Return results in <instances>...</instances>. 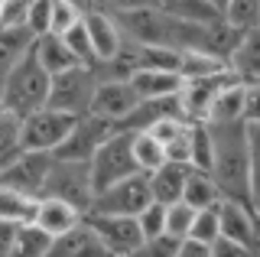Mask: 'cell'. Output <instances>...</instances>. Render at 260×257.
Masks as SVG:
<instances>
[{"label": "cell", "instance_id": "6da1fadb", "mask_svg": "<svg viewBox=\"0 0 260 257\" xmlns=\"http://www.w3.org/2000/svg\"><path fill=\"white\" fill-rule=\"evenodd\" d=\"M211 143H215V159H211V179L218 182L224 199L247 205L250 192V147H247V131L244 120L238 124H208Z\"/></svg>", "mask_w": 260, "mask_h": 257}, {"label": "cell", "instance_id": "7a4b0ae2", "mask_svg": "<svg viewBox=\"0 0 260 257\" xmlns=\"http://www.w3.org/2000/svg\"><path fill=\"white\" fill-rule=\"evenodd\" d=\"M49 85H52V75L39 66L36 49L29 46V52L4 75V108L13 111L16 117L36 114L46 108Z\"/></svg>", "mask_w": 260, "mask_h": 257}, {"label": "cell", "instance_id": "3957f363", "mask_svg": "<svg viewBox=\"0 0 260 257\" xmlns=\"http://www.w3.org/2000/svg\"><path fill=\"white\" fill-rule=\"evenodd\" d=\"M140 173L134 159V134H124V131H114L108 143L94 153L91 159V186H94V196L117 182L130 179V176Z\"/></svg>", "mask_w": 260, "mask_h": 257}, {"label": "cell", "instance_id": "277c9868", "mask_svg": "<svg viewBox=\"0 0 260 257\" xmlns=\"http://www.w3.org/2000/svg\"><path fill=\"white\" fill-rule=\"evenodd\" d=\"M94 88H98L94 69L75 66V69H69V72H62V75L52 78L46 108L62 111V114H69V117H85V114H91Z\"/></svg>", "mask_w": 260, "mask_h": 257}, {"label": "cell", "instance_id": "5b68a950", "mask_svg": "<svg viewBox=\"0 0 260 257\" xmlns=\"http://www.w3.org/2000/svg\"><path fill=\"white\" fill-rule=\"evenodd\" d=\"M43 199H62L75 205L81 215L94 202V186H91V163H72V159H55L46 179Z\"/></svg>", "mask_w": 260, "mask_h": 257}, {"label": "cell", "instance_id": "8992f818", "mask_svg": "<svg viewBox=\"0 0 260 257\" xmlns=\"http://www.w3.org/2000/svg\"><path fill=\"white\" fill-rule=\"evenodd\" d=\"M52 163H55V153L20 150L13 159L0 163V186L20 192V196H29V199H43Z\"/></svg>", "mask_w": 260, "mask_h": 257}, {"label": "cell", "instance_id": "52a82bcc", "mask_svg": "<svg viewBox=\"0 0 260 257\" xmlns=\"http://www.w3.org/2000/svg\"><path fill=\"white\" fill-rule=\"evenodd\" d=\"M150 202H153L150 176L137 173V176H130V179L117 182V186L98 192L91 208H88V215H130V218H137Z\"/></svg>", "mask_w": 260, "mask_h": 257}, {"label": "cell", "instance_id": "ba28073f", "mask_svg": "<svg viewBox=\"0 0 260 257\" xmlns=\"http://www.w3.org/2000/svg\"><path fill=\"white\" fill-rule=\"evenodd\" d=\"M78 117H69L62 111L43 108L36 114L23 117V150H36V153H55L65 143L69 131L75 127Z\"/></svg>", "mask_w": 260, "mask_h": 257}, {"label": "cell", "instance_id": "9c48e42d", "mask_svg": "<svg viewBox=\"0 0 260 257\" xmlns=\"http://www.w3.org/2000/svg\"><path fill=\"white\" fill-rule=\"evenodd\" d=\"M114 134V124L94 117V114H85L75 120V127L69 131V137L59 150H55V159H72V163H91L94 153L108 143V137Z\"/></svg>", "mask_w": 260, "mask_h": 257}, {"label": "cell", "instance_id": "30bf717a", "mask_svg": "<svg viewBox=\"0 0 260 257\" xmlns=\"http://www.w3.org/2000/svg\"><path fill=\"white\" fill-rule=\"evenodd\" d=\"M85 221L94 228V235L101 238L111 257H130L146 241L137 218L130 215H85Z\"/></svg>", "mask_w": 260, "mask_h": 257}, {"label": "cell", "instance_id": "8fae6325", "mask_svg": "<svg viewBox=\"0 0 260 257\" xmlns=\"http://www.w3.org/2000/svg\"><path fill=\"white\" fill-rule=\"evenodd\" d=\"M234 82L231 72H218V75H208V78H195V82H182V91H179V98H182V114L189 124H205L208 120V111L211 104H215L218 91Z\"/></svg>", "mask_w": 260, "mask_h": 257}, {"label": "cell", "instance_id": "7c38bea8", "mask_svg": "<svg viewBox=\"0 0 260 257\" xmlns=\"http://www.w3.org/2000/svg\"><path fill=\"white\" fill-rule=\"evenodd\" d=\"M218 224H221V238L247 247V251H257V244H260V221H257V215L250 212V205L221 199V202H218Z\"/></svg>", "mask_w": 260, "mask_h": 257}, {"label": "cell", "instance_id": "4fadbf2b", "mask_svg": "<svg viewBox=\"0 0 260 257\" xmlns=\"http://www.w3.org/2000/svg\"><path fill=\"white\" fill-rule=\"evenodd\" d=\"M137 104H140V98H137V91L130 88V82H98L91 114L117 127L130 117V111H134Z\"/></svg>", "mask_w": 260, "mask_h": 257}, {"label": "cell", "instance_id": "5bb4252c", "mask_svg": "<svg viewBox=\"0 0 260 257\" xmlns=\"http://www.w3.org/2000/svg\"><path fill=\"white\" fill-rule=\"evenodd\" d=\"M85 26H88V36H91L98 66H101V62H111L114 55L120 52V46H124V36H120L114 17L104 13V10H91V13H85Z\"/></svg>", "mask_w": 260, "mask_h": 257}, {"label": "cell", "instance_id": "9a60e30c", "mask_svg": "<svg viewBox=\"0 0 260 257\" xmlns=\"http://www.w3.org/2000/svg\"><path fill=\"white\" fill-rule=\"evenodd\" d=\"M228 72H231L241 85L260 82V26L241 33L231 59H228Z\"/></svg>", "mask_w": 260, "mask_h": 257}, {"label": "cell", "instance_id": "2e32d148", "mask_svg": "<svg viewBox=\"0 0 260 257\" xmlns=\"http://www.w3.org/2000/svg\"><path fill=\"white\" fill-rule=\"evenodd\" d=\"M49 257H111L108 247L101 244V238L94 235V228L88 221H81L78 228H72L69 235H59L52 241Z\"/></svg>", "mask_w": 260, "mask_h": 257}, {"label": "cell", "instance_id": "e0dca14e", "mask_svg": "<svg viewBox=\"0 0 260 257\" xmlns=\"http://www.w3.org/2000/svg\"><path fill=\"white\" fill-rule=\"evenodd\" d=\"M189 173L192 166L185 163H162L156 173H150V192H153V202L159 205H176L182 202V189L189 182Z\"/></svg>", "mask_w": 260, "mask_h": 257}, {"label": "cell", "instance_id": "ac0fdd59", "mask_svg": "<svg viewBox=\"0 0 260 257\" xmlns=\"http://www.w3.org/2000/svg\"><path fill=\"white\" fill-rule=\"evenodd\" d=\"M85 221V215L78 212L75 205L62 202V199H39V208H36V224L43 231H49L52 238L59 235H69L72 228Z\"/></svg>", "mask_w": 260, "mask_h": 257}, {"label": "cell", "instance_id": "d6986e66", "mask_svg": "<svg viewBox=\"0 0 260 257\" xmlns=\"http://www.w3.org/2000/svg\"><path fill=\"white\" fill-rule=\"evenodd\" d=\"M32 49H36L39 66H43L52 78L78 66V59L72 55V49L65 46V39H62V36H52V33H49V36H39L36 43H32Z\"/></svg>", "mask_w": 260, "mask_h": 257}, {"label": "cell", "instance_id": "ffe728a7", "mask_svg": "<svg viewBox=\"0 0 260 257\" xmlns=\"http://www.w3.org/2000/svg\"><path fill=\"white\" fill-rule=\"evenodd\" d=\"M130 88L137 91L140 101H153V98H169V94L182 91V78L173 72H137L127 78Z\"/></svg>", "mask_w": 260, "mask_h": 257}, {"label": "cell", "instance_id": "44dd1931", "mask_svg": "<svg viewBox=\"0 0 260 257\" xmlns=\"http://www.w3.org/2000/svg\"><path fill=\"white\" fill-rule=\"evenodd\" d=\"M238 120H244V85L234 78L218 91L205 124H238Z\"/></svg>", "mask_w": 260, "mask_h": 257}, {"label": "cell", "instance_id": "7402d4cb", "mask_svg": "<svg viewBox=\"0 0 260 257\" xmlns=\"http://www.w3.org/2000/svg\"><path fill=\"white\" fill-rule=\"evenodd\" d=\"M130 46H134L137 72H173V75H179V62H182V52L179 49H166V46H137V43H130Z\"/></svg>", "mask_w": 260, "mask_h": 257}, {"label": "cell", "instance_id": "603a6c76", "mask_svg": "<svg viewBox=\"0 0 260 257\" xmlns=\"http://www.w3.org/2000/svg\"><path fill=\"white\" fill-rule=\"evenodd\" d=\"M159 10L169 13L173 20L195 23V26H211V23L221 20L208 0H159Z\"/></svg>", "mask_w": 260, "mask_h": 257}, {"label": "cell", "instance_id": "cb8c5ba5", "mask_svg": "<svg viewBox=\"0 0 260 257\" xmlns=\"http://www.w3.org/2000/svg\"><path fill=\"white\" fill-rule=\"evenodd\" d=\"M221 199L224 196H221V189H218V182L211 179V173H199V170L189 173V182H185V189H182V202L185 205H192L195 212H199V208L218 205Z\"/></svg>", "mask_w": 260, "mask_h": 257}, {"label": "cell", "instance_id": "d4e9b609", "mask_svg": "<svg viewBox=\"0 0 260 257\" xmlns=\"http://www.w3.org/2000/svg\"><path fill=\"white\" fill-rule=\"evenodd\" d=\"M36 43V36L29 33L26 26H16V29H0V78L10 72L23 55L29 52V46Z\"/></svg>", "mask_w": 260, "mask_h": 257}, {"label": "cell", "instance_id": "484cf974", "mask_svg": "<svg viewBox=\"0 0 260 257\" xmlns=\"http://www.w3.org/2000/svg\"><path fill=\"white\" fill-rule=\"evenodd\" d=\"M36 208H39V199L20 196V192L0 186V221L29 224V221H36Z\"/></svg>", "mask_w": 260, "mask_h": 257}, {"label": "cell", "instance_id": "4316f807", "mask_svg": "<svg viewBox=\"0 0 260 257\" xmlns=\"http://www.w3.org/2000/svg\"><path fill=\"white\" fill-rule=\"evenodd\" d=\"M52 235L43 231L36 221L29 224H20V231H16V244H13V257H49L52 251Z\"/></svg>", "mask_w": 260, "mask_h": 257}, {"label": "cell", "instance_id": "83f0119b", "mask_svg": "<svg viewBox=\"0 0 260 257\" xmlns=\"http://www.w3.org/2000/svg\"><path fill=\"white\" fill-rule=\"evenodd\" d=\"M134 159H137V166H140V173L150 176L166 163V147H162L153 134H134Z\"/></svg>", "mask_w": 260, "mask_h": 257}, {"label": "cell", "instance_id": "f1b7e54d", "mask_svg": "<svg viewBox=\"0 0 260 257\" xmlns=\"http://www.w3.org/2000/svg\"><path fill=\"white\" fill-rule=\"evenodd\" d=\"M228 66L221 59H215V55L208 52H182V62H179V78L182 82H195V78H208V75H218V72H224Z\"/></svg>", "mask_w": 260, "mask_h": 257}, {"label": "cell", "instance_id": "f546056e", "mask_svg": "<svg viewBox=\"0 0 260 257\" xmlns=\"http://www.w3.org/2000/svg\"><path fill=\"white\" fill-rule=\"evenodd\" d=\"M23 150V117L0 108V163L13 159Z\"/></svg>", "mask_w": 260, "mask_h": 257}, {"label": "cell", "instance_id": "4dcf8cb0", "mask_svg": "<svg viewBox=\"0 0 260 257\" xmlns=\"http://www.w3.org/2000/svg\"><path fill=\"white\" fill-rule=\"evenodd\" d=\"M65 46L72 49V55L78 59V66L85 69H98V55H94V46H91V36H88V26H85V17H81L72 29L62 33Z\"/></svg>", "mask_w": 260, "mask_h": 257}, {"label": "cell", "instance_id": "1f68e13d", "mask_svg": "<svg viewBox=\"0 0 260 257\" xmlns=\"http://www.w3.org/2000/svg\"><path fill=\"white\" fill-rule=\"evenodd\" d=\"M211 159H215V143H211L208 124H192V156L189 166L199 173H211Z\"/></svg>", "mask_w": 260, "mask_h": 257}, {"label": "cell", "instance_id": "d6a6232c", "mask_svg": "<svg viewBox=\"0 0 260 257\" xmlns=\"http://www.w3.org/2000/svg\"><path fill=\"white\" fill-rule=\"evenodd\" d=\"M224 23H231L241 33L257 29L260 26V0H231L224 10Z\"/></svg>", "mask_w": 260, "mask_h": 257}, {"label": "cell", "instance_id": "836d02e7", "mask_svg": "<svg viewBox=\"0 0 260 257\" xmlns=\"http://www.w3.org/2000/svg\"><path fill=\"white\" fill-rule=\"evenodd\" d=\"M192 221H195V208L185 202L166 205V235L176 241H185L192 235Z\"/></svg>", "mask_w": 260, "mask_h": 257}, {"label": "cell", "instance_id": "e575fe53", "mask_svg": "<svg viewBox=\"0 0 260 257\" xmlns=\"http://www.w3.org/2000/svg\"><path fill=\"white\" fill-rule=\"evenodd\" d=\"M192 241H202V244H215L221 238V224H218V205L211 208H199L192 221Z\"/></svg>", "mask_w": 260, "mask_h": 257}, {"label": "cell", "instance_id": "d590c367", "mask_svg": "<svg viewBox=\"0 0 260 257\" xmlns=\"http://www.w3.org/2000/svg\"><path fill=\"white\" fill-rule=\"evenodd\" d=\"M137 224H140L143 238H159V235H166V205L150 202L140 215H137Z\"/></svg>", "mask_w": 260, "mask_h": 257}, {"label": "cell", "instance_id": "8d00e7d4", "mask_svg": "<svg viewBox=\"0 0 260 257\" xmlns=\"http://www.w3.org/2000/svg\"><path fill=\"white\" fill-rule=\"evenodd\" d=\"M49 26H52V0H32L26 13V29L39 39L49 36Z\"/></svg>", "mask_w": 260, "mask_h": 257}, {"label": "cell", "instance_id": "74e56055", "mask_svg": "<svg viewBox=\"0 0 260 257\" xmlns=\"http://www.w3.org/2000/svg\"><path fill=\"white\" fill-rule=\"evenodd\" d=\"M81 17H85V13L75 10L72 4H65V0H52V26H49V33H52V36H62L65 29H72Z\"/></svg>", "mask_w": 260, "mask_h": 257}, {"label": "cell", "instance_id": "f35d334b", "mask_svg": "<svg viewBox=\"0 0 260 257\" xmlns=\"http://www.w3.org/2000/svg\"><path fill=\"white\" fill-rule=\"evenodd\" d=\"M179 244L182 241H176V238H169V235H159V238H146L140 247H137L130 257H176L179 251Z\"/></svg>", "mask_w": 260, "mask_h": 257}, {"label": "cell", "instance_id": "ab89813d", "mask_svg": "<svg viewBox=\"0 0 260 257\" xmlns=\"http://www.w3.org/2000/svg\"><path fill=\"white\" fill-rule=\"evenodd\" d=\"M26 13H29V4H26V0H4V13H0V29L26 26Z\"/></svg>", "mask_w": 260, "mask_h": 257}, {"label": "cell", "instance_id": "60d3db41", "mask_svg": "<svg viewBox=\"0 0 260 257\" xmlns=\"http://www.w3.org/2000/svg\"><path fill=\"white\" fill-rule=\"evenodd\" d=\"M159 7V0H94V10L104 13H130V10H150Z\"/></svg>", "mask_w": 260, "mask_h": 257}, {"label": "cell", "instance_id": "b9f144b4", "mask_svg": "<svg viewBox=\"0 0 260 257\" xmlns=\"http://www.w3.org/2000/svg\"><path fill=\"white\" fill-rule=\"evenodd\" d=\"M185 124H189V120H159V124H156V127H150L146 134H153V137H156L162 147H169V143H173L179 134L185 131Z\"/></svg>", "mask_w": 260, "mask_h": 257}, {"label": "cell", "instance_id": "7bdbcfd3", "mask_svg": "<svg viewBox=\"0 0 260 257\" xmlns=\"http://www.w3.org/2000/svg\"><path fill=\"white\" fill-rule=\"evenodd\" d=\"M260 120V82L244 85V124Z\"/></svg>", "mask_w": 260, "mask_h": 257}, {"label": "cell", "instance_id": "ee69618b", "mask_svg": "<svg viewBox=\"0 0 260 257\" xmlns=\"http://www.w3.org/2000/svg\"><path fill=\"white\" fill-rule=\"evenodd\" d=\"M211 257H257V251H247V247L234 244V241H228V238H218L215 244H211Z\"/></svg>", "mask_w": 260, "mask_h": 257}, {"label": "cell", "instance_id": "f6af8a7d", "mask_svg": "<svg viewBox=\"0 0 260 257\" xmlns=\"http://www.w3.org/2000/svg\"><path fill=\"white\" fill-rule=\"evenodd\" d=\"M247 205H250V212H254L257 221H260V156H254V163H250V192H247Z\"/></svg>", "mask_w": 260, "mask_h": 257}, {"label": "cell", "instance_id": "bcb514c9", "mask_svg": "<svg viewBox=\"0 0 260 257\" xmlns=\"http://www.w3.org/2000/svg\"><path fill=\"white\" fill-rule=\"evenodd\" d=\"M176 257H211V244H202V241H192V238H185L182 244H179Z\"/></svg>", "mask_w": 260, "mask_h": 257}, {"label": "cell", "instance_id": "7dc6e473", "mask_svg": "<svg viewBox=\"0 0 260 257\" xmlns=\"http://www.w3.org/2000/svg\"><path fill=\"white\" fill-rule=\"evenodd\" d=\"M244 131H247L250 156H260V120H254V124H244Z\"/></svg>", "mask_w": 260, "mask_h": 257}, {"label": "cell", "instance_id": "c3c4849f", "mask_svg": "<svg viewBox=\"0 0 260 257\" xmlns=\"http://www.w3.org/2000/svg\"><path fill=\"white\" fill-rule=\"evenodd\" d=\"M65 4H72L75 10H81V13H91L94 10V0H65Z\"/></svg>", "mask_w": 260, "mask_h": 257}, {"label": "cell", "instance_id": "681fc988", "mask_svg": "<svg viewBox=\"0 0 260 257\" xmlns=\"http://www.w3.org/2000/svg\"><path fill=\"white\" fill-rule=\"evenodd\" d=\"M208 4L215 7V10H218V17L224 20V10H228V4H231V0H208Z\"/></svg>", "mask_w": 260, "mask_h": 257}, {"label": "cell", "instance_id": "f907efd6", "mask_svg": "<svg viewBox=\"0 0 260 257\" xmlns=\"http://www.w3.org/2000/svg\"><path fill=\"white\" fill-rule=\"evenodd\" d=\"M0 108H4V78H0Z\"/></svg>", "mask_w": 260, "mask_h": 257}, {"label": "cell", "instance_id": "816d5d0a", "mask_svg": "<svg viewBox=\"0 0 260 257\" xmlns=\"http://www.w3.org/2000/svg\"><path fill=\"white\" fill-rule=\"evenodd\" d=\"M0 13H4V0H0Z\"/></svg>", "mask_w": 260, "mask_h": 257}, {"label": "cell", "instance_id": "f5cc1de1", "mask_svg": "<svg viewBox=\"0 0 260 257\" xmlns=\"http://www.w3.org/2000/svg\"><path fill=\"white\" fill-rule=\"evenodd\" d=\"M257 257H260V244H257Z\"/></svg>", "mask_w": 260, "mask_h": 257}, {"label": "cell", "instance_id": "db71d44e", "mask_svg": "<svg viewBox=\"0 0 260 257\" xmlns=\"http://www.w3.org/2000/svg\"><path fill=\"white\" fill-rule=\"evenodd\" d=\"M26 4H32V0H26Z\"/></svg>", "mask_w": 260, "mask_h": 257}]
</instances>
